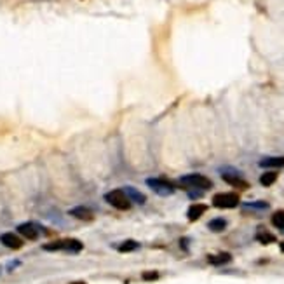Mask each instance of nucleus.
<instances>
[{
    "label": "nucleus",
    "mask_w": 284,
    "mask_h": 284,
    "mask_svg": "<svg viewBox=\"0 0 284 284\" xmlns=\"http://www.w3.org/2000/svg\"><path fill=\"white\" fill-rule=\"evenodd\" d=\"M44 251H66V253H79L82 251L84 244L79 239H60L54 242H47L42 246Z\"/></svg>",
    "instance_id": "nucleus-1"
},
{
    "label": "nucleus",
    "mask_w": 284,
    "mask_h": 284,
    "mask_svg": "<svg viewBox=\"0 0 284 284\" xmlns=\"http://www.w3.org/2000/svg\"><path fill=\"white\" fill-rule=\"evenodd\" d=\"M180 185L185 188H196V190H208L213 187L211 180L204 175H199V173H194V175H185L180 178Z\"/></svg>",
    "instance_id": "nucleus-2"
},
{
    "label": "nucleus",
    "mask_w": 284,
    "mask_h": 284,
    "mask_svg": "<svg viewBox=\"0 0 284 284\" xmlns=\"http://www.w3.org/2000/svg\"><path fill=\"white\" fill-rule=\"evenodd\" d=\"M105 200H107L110 206H113L115 209H120V211H128V209L131 208V200L126 196L124 188H122V190H120V188L110 190L108 194H105Z\"/></svg>",
    "instance_id": "nucleus-3"
},
{
    "label": "nucleus",
    "mask_w": 284,
    "mask_h": 284,
    "mask_svg": "<svg viewBox=\"0 0 284 284\" xmlns=\"http://www.w3.org/2000/svg\"><path fill=\"white\" fill-rule=\"evenodd\" d=\"M147 185L159 196H171L175 192V185L166 178H148Z\"/></svg>",
    "instance_id": "nucleus-4"
},
{
    "label": "nucleus",
    "mask_w": 284,
    "mask_h": 284,
    "mask_svg": "<svg viewBox=\"0 0 284 284\" xmlns=\"http://www.w3.org/2000/svg\"><path fill=\"white\" fill-rule=\"evenodd\" d=\"M239 204V196L232 192H225V194H216L213 197V206L215 208H221V209H232Z\"/></svg>",
    "instance_id": "nucleus-5"
},
{
    "label": "nucleus",
    "mask_w": 284,
    "mask_h": 284,
    "mask_svg": "<svg viewBox=\"0 0 284 284\" xmlns=\"http://www.w3.org/2000/svg\"><path fill=\"white\" fill-rule=\"evenodd\" d=\"M221 178H223L225 181H227L228 185H232L234 188H239V190H244V188H248L249 185H248V181H244L242 180V176H240V173H237V171H221Z\"/></svg>",
    "instance_id": "nucleus-6"
},
{
    "label": "nucleus",
    "mask_w": 284,
    "mask_h": 284,
    "mask_svg": "<svg viewBox=\"0 0 284 284\" xmlns=\"http://www.w3.org/2000/svg\"><path fill=\"white\" fill-rule=\"evenodd\" d=\"M18 234L30 240H35L40 236V227L37 223H32V221H26V223L18 225Z\"/></svg>",
    "instance_id": "nucleus-7"
},
{
    "label": "nucleus",
    "mask_w": 284,
    "mask_h": 284,
    "mask_svg": "<svg viewBox=\"0 0 284 284\" xmlns=\"http://www.w3.org/2000/svg\"><path fill=\"white\" fill-rule=\"evenodd\" d=\"M0 242L11 249H20L23 246V239L14 232H5L0 236Z\"/></svg>",
    "instance_id": "nucleus-8"
},
{
    "label": "nucleus",
    "mask_w": 284,
    "mask_h": 284,
    "mask_svg": "<svg viewBox=\"0 0 284 284\" xmlns=\"http://www.w3.org/2000/svg\"><path fill=\"white\" fill-rule=\"evenodd\" d=\"M70 215L77 220H84V221H91L94 220V211L87 206H77V208L70 209Z\"/></svg>",
    "instance_id": "nucleus-9"
},
{
    "label": "nucleus",
    "mask_w": 284,
    "mask_h": 284,
    "mask_svg": "<svg viewBox=\"0 0 284 284\" xmlns=\"http://www.w3.org/2000/svg\"><path fill=\"white\" fill-rule=\"evenodd\" d=\"M124 192H126V196H128V199L131 200V204L132 202H134V204H145V200H147V197H145L140 190H136V188H132V187H126Z\"/></svg>",
    "instance_id": "nucleus-10"
},
{
    "label": "nucleus",
    "mask_w": 284,
    "mask_h": 284,
    "mask_svg": "<svg viewBox=\"0 0 284 284\" xmlns=\"http://www.w3.org/2000/svg\"><path fill=\"white\" fill-rule=\"evenodd\" d=\"M206 209H208V208H206L204 204H192L190 208H188V211H187V218L190 221H197L200 216L206 213Z\"/></svg>",
    "instance_id": "nucleus-11"
},
{
    "label": "nucleus",
    "mask_w": 284,
    "mask_h": 284,
    "mask_svg": "<svg viewBox=\"0 0 284 284\" xmlns=\"http://www.w3.org/2000/svg\"><path fill=\"white\" fill-rule=\"evenodd\" d=\"M262 168H284V157H267L260 160Z\"/></svg>",
    "instance_id": "nucleus-12"
},
{
    "label": "nucleus",
    "mask_w": 284,
    "mask_h": 284,
    "mask_svg": "<svg viewBox=\"0 0 284 284\" xmlns=\"http://www.w3.org/2000/svg\"><path fill=\"white\" fill-rule=\"evenodd\" d=\"M230 260H232V256L228 255V253H218V255L208 256V262L211 265H225V263H228Z\"/></svg>",
    "instance_id": "nucleus-13"
},
{
    "label": "nucleus",
    "mask_w": 284,
    "mask_h": 284,
    "mask_svg": "<svg viewBox=\"0 0 284 284\" xmlns=\"http://www.w3.org/2000/svg\"><path fill=\"white\" fill-rule=\"evenodd\" d=\"M276 180H277V173L276 171H267L260 176V183L263 185V187H270V185L276 183Z\"/></svg>",
    "instance_id": "nucleus-14"
},
{
    "label": "nucleus",
    "mask_w": 284,
    "mask_h": 284,
    "mask_svg": "<svg viewBox=\"0 0 284 284\" xmlns=\"http://www.w3.org/2000/svg\"><path fill=\"white\" fill-rule=\"evenodd\" d=\"M209 230H213V232H223L225 227H227V221L223 220V218H215V220H211L208 223Z\"/></svg>",
    "instance_id": "nucleus-15"
},
{
    "label": "nucleus",
    "mask_w": 284,
    "mask_h": 284,
    "mask_svg": "<svg viewBox=\"0 0 284 284\" xmlns=\"http://www.w3.org/2000/svg\"><path fill=\"white\" fill-rule=\"evenodd\" d=\"M138 248H140V244H138L136 240H124L122 244L117 246V249H119L120 253H131V251H134V249H138Z\"/></svg>",
    "instance_id": "nucleus-16"
},
{
    "label": "nucleus",
    "mask_w": 284,
    "mask_h": 284,
    "mask_svg": "<svg viewBox=\"0 0 284 284\" xmlns=\"http://www.w3.org/2000/svg\"><path fill=\"white\" fill-rule=\"evenodd\" d=\"M256 239L260 240L262 244H270V242L276 240V237H274L272 234H268L267 230H260V232L256 234Z\"/></svg>",
    "instance_id": "nucleus-17"
},
{
    "label": "nucleus",
    "mask_w": 284,
    "mask_h": 284,
    "mask_svg": "<svg viewBox=\"0 0 284 284\" xmlns=\"http://www.w3.org/2000/svg\"><path fill=\"white\" fill-rule=\"evenodd\" d=\"M272 225L281 230H284V211H277L272 215Z\"/></svg>",
    "instance_id": "nucleus-18"
},
{
    "label": "nucleus",
    "mask_w": 284,
    "mask_h": 284,
    "mask_svg": "<svg viewBox=\"0 0 284 284\" xmlns=\"http://www.w3.org/2000/svg\"><path fill=\"white\" fill-rule=\"evenodd\" d=\"M143 279L145 281H155V279H159V272H145L143 274Z\"/></svg>",
    "instance_id": "nucleus-19"
},
{
    "label": "nucleus",
    "mask_w": 284,
    "mask_h": 284,
    "mask_svg": "<svg viewBox=\"0 0 284 284\" xmlns=\"http://www.w3.org/2000/svg\"><path fill=\"white\" fill-rule=\"evenodd\" d=\"M248 208H260V209H267L268 204L267 202H249Z\"/></svg>",
    "instance_id": "nucleus-20"
},
{
    "label": "nucleus",
    "mask_w": 284,
    "mask_h": 284,
    "mask_svg": "<svg viewBox=\"0 0 284 284\" xmlns=\"http://www.w3.org/2000/svg\"><path fill=\"white\" fill-rule=\"evenodd\" d=\"M281 251L284 253V242H283V244H281Z\"/></svg>",
    "instance_id": "nucleus-21"
}]
</instances>
